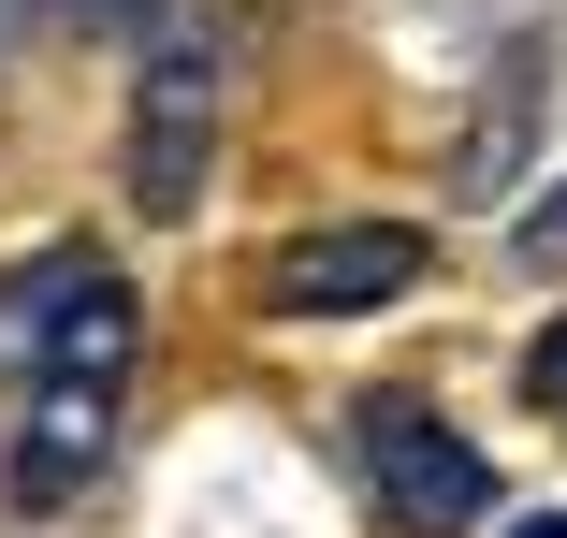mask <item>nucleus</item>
Returning a JSON list of instances; mask_svg holds the SVG:
<instances>
[{"mask_svg":"<svg viewBox=\"0 0 567 538\" xmlns=\"http://www.w3.org/2000/svg\"><path fill=\"white\" fill-rule=\"evenodd\" d=\"M117 175H132L146 219H189V204H204V175H218V44H204V30H161V59H146V87H132Z\"/></svg>","mask_w":567,"mask_h":538,"instance_id":"nucleus-1","label":"nucleus"},{"mask_svg":"<svg viewBox=\"0 0 567 538\" xmlns=\"http://www.w3.org/2000/svg\"><path fill=\"white\" fill-rule=\"evenodd\" d=\"M364 480H379V509H393L408 538H466V524L495 509V466L451 437L422 393H364Z\"/></svg>","mask_w":567,"mask_h":538,"instance_id":"nucleus-2","label":"nucleus"},{"mask_svg":"<svg viewBox=\"0 0 567 538\" xmlns=\"http://www.w3.org/2000/svg\"><path fill=\"white\" fill-rule=\"evenodd\" d=\"M393 291H422V234L408 219H334V234H291L262 262V306L277 320H364Z\"/></svg>","mask_w":567,"mask_h":538,"instance_id":"nucleus-3","label":"nucleus"},{"mask_svg":"<svg viewBox=\"0 0 567 538\" xmlns=\"http://www.w3.org/2000/svg\"><path fill=\"white\" fill-rule=\"evenodd\" d=\"M117 393L132 379H30V422H16V495L59 509L102 480V452H117Z\"/></svg>","mask_w":567,"mask_h":538,"instance_id":"nucleus-4","label":"nucleus"},{"mask_svg":"<svg viewBox=\"0 0 567 538\" xmlns=\"http://www.w3.org/2000/svg\"><path fill=\"white\" fill-rule=\"evenodd\" d=\"M102 277V248H30L16 277H0V379H44V350H59V320H73V291Z\"/></svg>","mask_w":567,"mask_h":538,"instance_id":"nucleus-5","label":"nucleus"},{"mask_svg":"<svg viewBox=\"0 0 567 538\" xmlns=\"http://www.w3.org/2000/svg\"><path fill=\"white\" fill-rule=\"evenodd\" d=\"M524 132H538V59H509V87H495V117H481V146H466V189H495Z\"/></svg>","mask_w":567,"mask_h":538,"instance_id":"nucleus-6","label":"nucleus"},{"mask_svg":"<svg viewBox=\"0 0 567 538\" xmlns=\"http://www.w3.org/2000/svg\"><path fill=\"white\" fill-rule=\"evenodd\" d=\"M509 262H538V277H567V189H538L524 219H509Z\"/></svg>","mask_w":567,"mask_h":538,"instance_id":"nucleus-7","label":"nucleus"},{"mask_svg":"<svg viewBox=\"0 0 567 538\" xmlns=\"http://www.w3.org/2000/svg\"><path fill=\"white\" fill-rule=\"evenodd\" d=\"M524 407L567 422V320H538V350H524Z\"/></svg>","mask_w":567,"mask_h":538,"instance_id":"nucleus-8","label":"nucleus"},{"mask_svg":"<svg viewBox=\"0 0 567 538\" xmlns=\"http://www.w3.org/2000/svg\"><path fill=\"white\" fill-rule=\"evenodd\" d=\"M524 538H567V509H538V524H524Z\"/></svg>","mask_w":567,"mask_h":538,"instance_id":"nucleus-9","label":"nucleus"},{"mask_svg":"<svg viewBox=\"0 0 567 538\" xmlns=\"http://www.w3.org/2000/svg\"><path fill=\"white\" fill-rule=\"evenodd\" d=\"M87 15H117V0H87Z\"/></svg>","mask_w":567,"mask_h":538,"instance_id":"nucleus-10","label":"nucleus"}]
</instances>
